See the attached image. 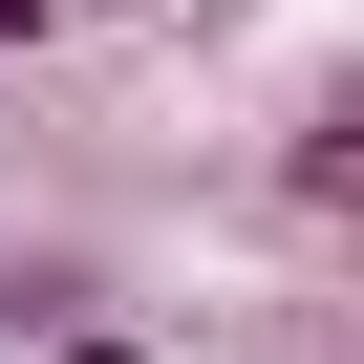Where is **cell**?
<instances>
[{
	"instance_id": "6da1fadb",
	"label": "cell",
	"mask_w": 364,
	"mask_h": 364,
	"mask_svg": "<svg viewBox=\"0 0 364 364\" xmlns=\"http://www.w3.org/2000/svg\"><path fill=\"white\" fill-rule=\"evenodd\" d=\"M22 43H43V0H0V65H22Z\"/></svg>"
}]
</instances>
